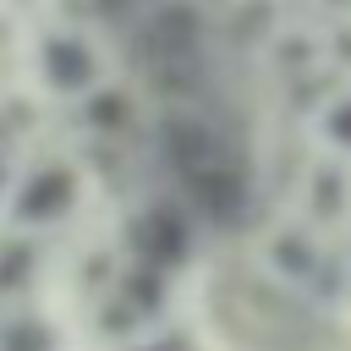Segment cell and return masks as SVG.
<instances>
[{"label": "cell", "instance_id": "2", "mask_svg": "<svg viewBox=\"0 0 351 351\" xmlns=\"http://www.w3.org/2000/svg\"><path fill=\"white\" fill-rule=\"evenodd\" d=\"M71 170H38L22 192H16V219H55L71 203Z\"/></svg>", "mask_w": 351, "mask_h": 351}, {"label": "cell", "instance_id": "3", "mask_svg": "<svg viewBox=\"0 0 351 351\" xmlns=\"http://www.w3.org/2000/svg\"><path fill=\"white\" fill-rule=\"evenodd\" d=\"M329 137H335V143H351V99L329 110Z\"/></svg>", "mask_w": 351, "mask_h": 351}, {"label": "cell", "instance_id": "1", "mask_svg": "<svg viewBox=\"0 0 351 351\" xmlns=\"http://www.w3.org/2000/svg\"><path fill=\"white\" fill-rule=\"evenodd\" d=\"M44 77L60 93H77L93 82V55L82 49V38H44Z\"/></svg>", "mask_w": 351, "mask_h": 351}]
</instances>
